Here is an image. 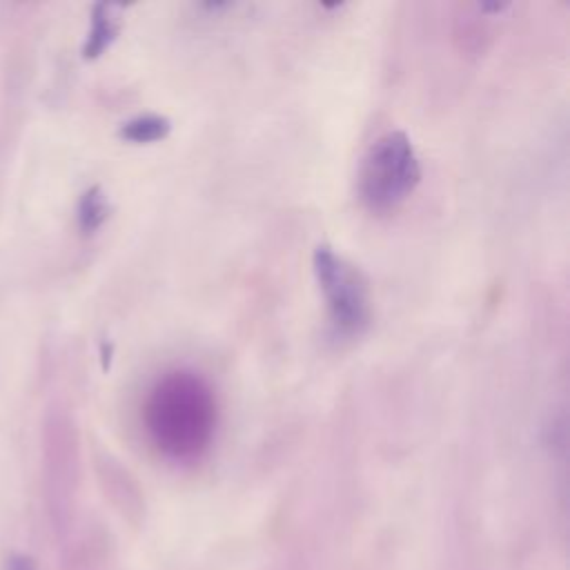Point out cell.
I'll return each mask as SVG.
<instances>
[{"instance_id": "6da1fadb", "label": "cell", "mask_w": 570, "mask_h": 570, "mask_svg": "<svg viewBox=\"0 0 570 570\" xmlns=\"http://www.w3.org/2000/svg\"><path fill=\"white\" fill-rule=\"evenodd\" d=\"M142 423L163 456L176 463H194L214 441L216 396L200 374L189 370L167 372L145 399Z\"/></svg>"}, {"instance_id": "7a4b0ae2", "label": "cell", "mask_w": 570, "mask_h": 570, "mask_svg": "<svg viewBox=\"0 0 570 570\" xmlns=\"http://www.w3.org/2000/svg\"><path fill=\"white\" fill-rule=\"evenodd\" d=\"M421 183V163L405 131L379 136L358 169V196L372 214L396 212Z\"/></svg>"}, {"instance_id": "3957f363", "label": "cell", "mask_w": 570, "mask_h": 570, "mask_svg": "<svg viewBox=\"0 0 570 570\" xmlns=\"http://www.w3.org/2000/svg\"><path fill=\"white\" fill-rule=\"evenodd\" d=\"M312 269L327 303L332 334L341 341L363 336L372 323L370 281L363 269L325 243L316 245Z\"/></svg>"}, {"instance_id": "277c9868", "label": "cell", "mask_w": 570, "mask_h": 570, "mask_svg": "<svg viewBox=\"0 0 570 570\" xmlns=\"http://www.w3.org/2000/svg\"><path fill=\"white\" fill-rule=\"evenodd\" d=\"M120 33V7L109 2H98L91 9L89 31L82 45V58L96 60L100 58Z\"/></svg>"}, {"instance_id": "5b68a950", "label": "cell", "mask_w": 570, "mask_h": 570, "mask_svg": "<svg viewBox=\"0 0 570 570\" xmlns=\"http://www.w3.org/2000/svg\"><path fill=\"white\" fill-rule=\"evenodd\" d=\"M171 134V120L163 114H138L118 127V138L131 145L160 142Z\"/></svg>"}, {"instance_id": "8992f818", "label": "cell", "mask_w": 570, "mask_h": 570, "mask_svg": "<svg viewBox=\"0 0 570 570\" xmlns=\"http://www.w3.org/2000/svg\"><path fill=\"white\" fill-rule=\"evenodd\" d=\"M109 214H111V205L105 189L100 185H91L89 189H85L76 207V220H78L80 234L82 236L96 234L105 225Z\"/></svg>"}, {"instance_id": "52a82bcc", "label": "cell", "mask_w": 570, "mask_h": 570, "mask_svg": "<svg viewBox=\"0 0 570 570\" xmlns=\"http://www.w3.org/2000/svg\"><path fill=\"white\" fill-rule=\"evenodd\" d=\"M4 570H38V566H36V561L31 557L13 552L4 561Z\"/></svg>"}, {"instance_id": "ba28073f", "label": "cell", "mask_w": 570, "mask_h": 570, "mask_svg": "<svg viewBox=\"0 0 570 570\" xmlns=\"http://www.w3.org/2000/svg\"><path fill=\"white\" fill-rule=\"evenodd\" d=\"M109 358H111V345L107 347V345L102 343V367H105V370L109 367Z\"/></svg>"}]
</instances>
